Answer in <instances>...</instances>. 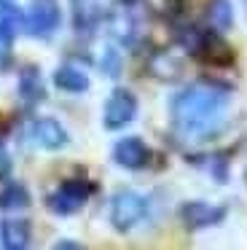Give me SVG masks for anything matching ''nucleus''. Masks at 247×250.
Wrapping results in <instances>:
<instances>
[{
  "label": "nucleus",
  "instance_id": "1",
  "mask_svg": "<svg viewBox=\"0 0 247 250\" xmlns=\"http://www.w3.org/2000/svg\"><path fill=\"white\" fill-rule=\"evenodd\" d=\"M172 124L191 140L215 135L228 113V92L215 83H193L172 97Z\"/></svg>",
  "mask_w": 247,
  "mask_h": 250
},
{
  "label": "nucleus",
  "instance_id": "2",
  "mask_svg": "<svg viewBox=\"0 0 247 250\" xmlns=\"http://www.w3.org/2000/svg\"><path fill=\"white\" fill-rule=\"evenodd\" d=\"M148 215V199L132 188H121L110 199V226L121 234H129Z\"/></svg>",
  "mask_w": 247,
  "mask_h": 250
},
{
  "label": "nucleus",
  "instance_id": "3",
  "mask_svg": "<svg viewBox=\"0 0 247 250\" xmlns=\"http://www.w3.org/2000/svg\"><path fill=\"white\" fill-rule=\"evenodd\" d=\"M137 116V97L129 89L118 86L110 92V97L105 100V110H102V124L105 129H124L129 126Z\"/></svg>",
  "mask_w": 247,
  "mask_h": 250
},
{
  "label": "nucleus",
  "instance_id": "4",
  "mask_svg": "<svg viewBox=\"0 0 247 250\" xmlns=\"http://www.w3.org/2000/svg\"><path fill=\"white\" fill-rule=\"evenodd\" d=\"M62 22L57 0H32L30 11L24 14V30L35 38H48Z\"/></svg>",
  "mask_w": 247,
  "mask_h": 250
},
{
  "label": "nucleus",
  "instance_id": "5",
  "mask_svg": "<svg viewBox=\"0 0 247 250\" xmlns=\"http://www.w3.org/2000/svg\"><path fill=\"white\" fill-rule=\"evenodd\" d=\"M89 199V183L86 180H64L51 196H48V210L57 215H73Z\"/></svg>",
  "mask_w": 247,
  "mask_h": 250
},
{
  "label": "nucleus",
  "instance_id": "6",
  "mask_svg": "<svg viewBox=\"0 0 247 250\" xmlns=\"http://www.w3.org/2000/svg\"><path fill=\"white\" fill-rule=\"evenodd\" d=\"M30 140L35 143V146L46 148V151H59V148H64L70 143V135L57 119L41 116V119H35L30 124Z\"/></svg>",
  "mask_w": 247,
  "mask_h": 250
},
{
  "label": "nucleus",
  "instance_id": "7",
  "mask_svg": "<svg viewBox=\"0 0 247 250\" xmlns=\"http://www.w3.org/2000/svg\"><path fill=\"white\" fill-rule=\"evenodd\" d=\"M113 162L124 169H143L150 162V148L140 137H124L113 146Z\"/></svg>",
  "mask_w": 247,
  "mask_h": 250
},
{
  "label": "nucleus",
  "instance_id": "8",
  "mask_svg": "<svg viewBox=\"0 0 247 250\" xmlns=\"http://www.w3.org/2000/svg\"><path fill=\"white\" fill-rule=\"evenodd\" d=\"M180 218L185 221L188 229H204L223 221V207L207 205V202H188L180 207Z\"/></svg>",
  "mask_w": 247,
  "mask_h": 250
},
{
  "label": "nucleus",
  "instance_id": "9",
  "mask_svg": "<svg viewBox=\"0 0 247 250\" xmlns=\"http://www.w3.org/2000/svg\"><path fill=\"white\" fill-rule=\"evenodd\" d=\"M30 223L24 218H5L0 223V242L3 250H27L30 248Z\"/></svg>",
  "mask_w": 247,
  "mask_h": 250
},
{
  "label": "nucleus",
  "instance_id": "10",
  "mask_svg": "<svg viewBox=\"0 0 247 250\" xmlns=\"http://www.w3.org/2000/svg\"><path fill=\"white\" fill-rule=\"evenodd\" d=\"M54 86L67 94H83L89 89V76L75 65H59L54 70Z\"/></svg>",
  "mask_w": 247,
  "mask_h": 250
},
{
  "label": "nucleus",
  "instance_id": "11",
  "mask_svg": "<svg viewBox=\"0 0 247 250\" xmlns=\"http://www.w3.org/2000/svg\"><path fill=\"white\" fill-rule=\"evenodd\" d=\"M24 27V17L16 14L14 8H0V57H5L11 51V43H14L16 30Z\"/></svg>",
  "mask_w": 247,
  "mask_h": 250
},
{
  "label": "nucleus",
  "instance_id": "12",
  "mask_svg": "<svg viewBox=\"0 0 247 250\" xmlns=\"http://www.w3.org/2000/svg\"><path fill=\"white\" fill-rule=\"evenodd\" d=\"M209 22H212V27L218 30H231V24H234V8H231V0H212L209 3Z\"/></svg>",
  "mask_w": 247,
  "mask_h": 250
},
{
  "label": "nucleus",
  "instance_id": "13",
  "mask_svg": "<svg viewBox=\"0 0 247 250\" xmlns=\"http://www.w3.org/2000/svg\"><path fill=\"white\" fill-rule=\"evenodd\" d=\"M30 205V194L24 186H8L5 191H0V207L3 210H21Z\"/></svg>",
  "mask_w": 247,
  "mask_h": 250
},
{
  "label": "nucleus",
  "instance_id": "14",
  "mask_svg": "<svg viewBox=\"0 0 247 250\" xmlns=\"http://www.w3.org/2000/svg\"><path fill=\"white\" fill-rule=\"evenodd\" d=\"M21 94L30 100H38L43 94V86H41V78H38V70H24L21 73Z\"/></svg>",
  "mask_w": 247,
  "mask_h": 250
},
{
  "label": "nucleus",
  "instance_id": "15",
  "mask_svg": "<svg viewBox=\"0 0 247 250\" xmlns=\"http://www.w3.org/2000/svg\"><path fill=\"white\" fill-rule=\"evenodd\" d=\"M121 54H118L113 46H107L105 49V54H102V70H105V76H110V78H118L121 76Z\"/></svg>",
  "mask_w": 247,
  "mask_h": 250
},
{
  "label": "nucleus",
  "instance_id": "16",
  "mask_svg": "<svg viewBox=\"0 0 247 250\" xmlns=\"http://www.w3.org/2000/svg\"><path fill=\"white\" fill-rule=\"evenodd\" d=\"M11 175V156L0 148V180H5Z\"/></svg>",
  "mask_w": 247,
  "mask_h": 250
},
{
  "label": "nucleus",
  "instance_id": "17",
  "mask_svg": "<svg viewBox=\"0 0 247 250\" xmlns=\"http://www.w3.org/2000/svg\"><path fill=\"white\" fill-rule=\"evenodd\" d=\"M51 250H86V248L81 242H75V239H59Z\"/></svg>",
  "mask_w": 247,
  "mask_h": 250
},
{
  "label": "nucleus",
  "instance_id": "18",
  "mask_svg": "<svg viewBox=\"0 0 247 250\" xmlns=\"http://www.w3.org/2000/svg\"><path fill=\"white\" fill-rule=\"evenodd\" d=\"M8 6H14V0H0V8H8Z\"/></svg>",
  "mask_w": 247,
  "mask_h": 250
}]
</instances>
